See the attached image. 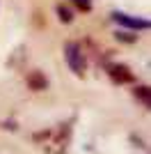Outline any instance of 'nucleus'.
Masks as SVG:
<instances>
[{
	"mask_svg": "<svg viewBox=\"0 0 151 154\" xmlns=\"http://www.w3.org/2000/svg\"><path fill=\"white\" fill-rule=\"evenodd\" d=\"M73 2L80 7V9H89V7H92V0H73Z\"/></svg>",
	"mask_w": 151,
	"mask_h": 154,
	"instance_id": "nucleus-7",
	"label": "nucleus"
},
{
	"mask_svg": "<svg viewBox=\"0 0 151 154\" xmlns=\"http://www.w3.org/2000/svg\"><path fill=\"white\" fill-rule=\"evenodd\" d=\"M108 74H110L112 81H117V83H131L133 81V74L124 64H110V67H108Z\"/></svg>",
	"mask_w": 151,
	"mask_h": 154,
	"instance_id": "nucleus-3",
	"label": "nucleus"
},
{
	"mask_svg": "<svg viewBox=\"0 0 151 154\" xmlns=\"http://www.w3.org/2000/svg\"><path fill=\"white\" fill-rule=\"evenodd\" d=\"M28 85H30L32 90H46V78L39 71H32L30 76H28Z\"/></svg>",
	"mask_w": 151,
	"mask_h": 154,
	"instance_id": "nucleus-4",
	"label": "nucleus"
},
{
	"mask_svg": "<svg viewBox=\"0 0 151 154\" xmlns=\"http://www.w3.org/2000/svg\"><path fill=\"white\" fill-rule=\"evenodd\" d=\"M57 14H60V21H64V23H69V21L73 19V16H71V12L67 9V7H62V5L57 7Z\"/></svg>",
	"mask_w": 151,
	"mask_h": 154,
	"instance_id": "nucleus-6",
	"label": "nucleus"
},
{
	"mask_svg": "<svg viewBox=\"0 0 151 154\" xmlns=\"http://www.w3.org/2000/svg\"><path fill=\"white\" fill-rule=\"evenodd\" d=\"M64 58L69 62L71 71L82 76V71H85V55H82V46L78 42H67L64 44Z\"/></svg>",
	"mask_w": 151,
	"mask_h": 154,
	"instance_id": "nucleus-1",
	"label": "nucleus"
},
{
	"mask_svg": "<svg viewBox=\"0 0 151 154\" xmlns=\"http://www.w3.org/2000/svg\"><path fill=\"white\" fill-rule=\"evenodd\" d=\"M114 21H117L119 26L131 28V30H144V28H149V21L140 19V16H131V14H124V12H114Z\"/></svg>",
	"mask_w": 151,
	"mask_h": 154,
	"instance_id": "nucleus-2",
	"label": "nucleus"
},
{
	"mask_svg": "<svg viewBox=\"0 0 151 154\" xmlns=\"http://www.w3.org/2000/svg\"><path fill=\"white\" fill-rule=\"evenodd\" d=\"M135 94H138L140 99H142V101H144V106H147V108H149V106H151V97H149V88H138V90H135Z\"/></svg>",
	"mask_w": 151,
	"mask_h": 154,
	"instance_id": "nucleus-5",
	"label": "nucleus"
}]
</instances>
